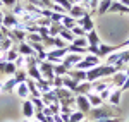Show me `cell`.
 Masks as SVG:
<instances>
[{"instance_id":"1","label":"cell","mask_w":129,"mask_h":122,"mask_svg":"<svg viewBox=\"0 0 129 122\" xmlns=\"http://www.w3.org/2000/svg\"><path fill=\"white\" fill-rule=\"evenodd\" d=\"M88 117L91 120H102V119H114L117 117V113L114 112V108H110V105H102V107H96V108H91L88 113Z\"/></svg>"},{"instance_id":"2","label":"cell","mask_w":129,"mask_h":122,"mask_svg":"<svg viewBox=\"0 0 129 122\" xmlns=\"http://www.w3.org/2000/svg\"><path fill=\"white\" fill-rule=\"evenodd\" d=\"M38 67H40L41 77L52 83V79L55 77V74H53V64H52V62H48V60H43V62H40V64H38Z\"/></svg>"},{"instance_id":"3","label":"cell","mask_w":129,"mask_h":122,"mask_svg":"<svg viewBox=\"0 0 129 122\" xmlns=\"http://www.w3.org/2000/svg\"><path fill=\"white\" fill-rule=\"evenodd\" d=\"M76 108L81 110L83 113H86V115L89 113V110H91V103H89V100H88L86 95H76Z\"/></svg>"},{"instance_id":"4","label":"cell","mask_w":129,"mask_h":122,"mask_svg":"<svg viewBox=\"0 0 129 122\" xmlns=\"http://www.w3.org/2000/svg\"><path fill=\"white\" fill-rule=\"evenodd\" d=\"M22 21L19 17H16L12 12H5L4 14V21H2V26H5V28H9V29H14V28H17Z\"/></svg>"},{"instance_id":"5","label":"cell","mask_w":129,"mask_h":122,"mask_svg":"<svg viewBox=\"0 0 129 122\" xmlns=\"http://www.w3.org/2000/svg\"><path fill=\"white\" fill-rule=\"evenodd\" d=\"M83 60V55H78V53H67L64 59H62V64L67 67V69H74L78 62Z\"/></svg>"},{"instance_id":"6","label":"cell","mask_w":129,"mask_h":122,"mask_svg":"<svg viewBox=\"0 0 129 122\" xmlns=\"http://www.w3.org/2000/svg\"><path fill=\"white\" fill-rule=\"evenodd\" d=\"M78 26H81L86 33L91 31V29H95V22H93V19H91V14H89V12H86L81 19H78Z\"/></svg>"},{"instance_id":"7","label":"cell","mask_w":129,"mask_h":122,"mask_svg":"<svg viewBox=\"0 0 129 122\" xmlns=\"http://www.w3.org/2000/svg\"><path fill=\"white\" fill-rule=\"evenodd\" d=\"M126 72L124 71H117L114 76H110V83H112V86L114 88H122V84H124V81H126Z\"/></svg>"},{"instance_id":"8","label":"cell","mask_w":129,"mask_h":122,"mask_svg":"<svg viewBox=\"0 0 129 122\" xmlns=\"http://www.w3.org/2000/svg\"><path fill=\"white\" fill-rule=\"evenodd\" d=\"M17 52H19V55L22 57H29V55H36V52L33 50V47H31L28 41H21L19 45H17Z\"/></svg>"},{"instance_id":"9","label":"cell","mask_w":129,"mask_h":122,"mask_svg":"<svg viewBox=\"0 0 129 122\" xmlns=\"http://www.w3.org/2000/svg\"><path fill=\"white\" fill-rule=\"evenodd\" d=\"M98 4H100V0H79L78 2V5H81L83 9L86 10V12H93V10H96L98 9Z\"/></svg>"},{"instance_id":"10","label":"cell","mask_w":129,"mask_h":122,"mask_svg":"<svg viewBox=\"0 0 129 122\" xmlns=\"http://www.w3.org/2000/svg\"><path fill=\"white\" fill-rule=\"evenodd\" d=\"M120 98H122V90L120 88H114L110 91V96H109V103L112 107H119L120 103Z\"/></svg>"},{"instance_id":"11","label":"cell","mask_w":129,"mask_h":122,"mask_svg":"<svg viewBox=\"0 0 129 122\" xmlns=\"http://www.w3.org/2000/svg\"><path fill=\"white\" fill-rule=\"evenodd\" d=\"M98 48H100V57H107V55H110V53L120 50L119 45H105V43H100Z\"/></svg>"},{"instance_id":"12","label":"cell","mask_w":129,"mask_h":122,"mask_svg":"<svg viewBox=\"0 0 129 122\" xmlns=\"http://www.w3.org/2000/svg\"><path fill=\"white\" fill-rule=\"evenodd\" d=\"M22 113H24V117H26V119H31V117L36 113V108H35V105L31 103L29 98L22 102Z\"/></svg>"},{"instance_id":"13","label":"cell","mask_w":129,"mask_h":122,"mask_svg":"<svg viewBox=\"0 0 129 122\" xmlns=\"http://www.w3.org/2000/svg\"><path fill=\"white\" fill-rule=\"evenodd\" d=\"M67 76H69L71 79L78 81V83L86 81V71H81V69H69V72H67Z\"/></svg>"},{"instance_id":"14","label":"cell","mask_w":129,"mask_h":122,"mask_svg":"<svg viewBox=\"0 0 129 122\" xmlns=\"http://www.w3.org/2000/svg\"><path fill=\"white\" fill-rule=\"evenodd\" d=\"M26 72H28V77L33 79V81H41V79H43L38 65H28V67H26Z\"/></svg>"},{"instance_id":"15","label":"cell","mask_w":129,"mask_h":122,"mask_svg":"<svg viewBox=\"0 0 129 122\" xmlns=\"http://www.w3.org/2000/svg\"><path fill=\"white\" fill-rule=\"evenodd\" d=\"M17 84H19V83L16 81V77L12 76L10 79H7L5 83H2V84H0V91H4V93H10V91H14V90H16V86H17Z\"/></svg>"},{"instance_id":"16","label":"cell","mask_w":129,"mask_h":122,"mask_svg":"<svg viewBox=\"0 0 129 122\" xmlns=\"http://www.w3.org/2000/svg\"><path fill=\"white\" fill-rule=\"evenodd\" d=\"M107 88H112V83H107V81H95L91 83V93H102L103 90H107Z\"/></svg>"},{"instance_id":"17","label":"cell","mask_w":129,"mask_h":122,"mask_svg":"<svg viewBox=\"0 0 129 122\" xmlns=\"http://www.w3.org/2000/svg\"><path fill=\"white\" fill-rule=\"evenodd\" d=\"M41 100L45 102V105L59 103V98H57V95H55V90H53V88H52L50 91H47V93H41Z\"/></svg>"},{"instance_id":"18","label":"cell","mask_w":129,"mask_h":122,"mask_svg":"<svg viewBox=\"0 0 129 122\" xmlns=\"http://www.w3.org/2000/svg\"><path fill=\"white\" fill-rule=\"evenodd\" d=\"M86 40H88V47H98L100 43V36H98V33L95 29H91V31H88L86 33Z\"/></svg>"},{"instance_id":"19","label":"cell","mask_w":129,"mask_h":122,"mask_svg":"<svg viewBox=\"0 0 129 122\" xmlns=\"http://www.w3.org/2000/svg\"><path fill=\"white\" fill-rule=\"evenodd\" d=\"M16 93H17V96H21L22 100H28L31 95H29V90H28V84L26 83H19L17 86H16Z\"/></svg>"},{"instance_id":"20","label":"cell","mask_w":129,"mask_h":122,"mask_svg":"<svg viewBox=\"0 0 129 122\" xmlns=\"http://www.w3.org/2000/svg\"><path fill=\"white\" fill-rule=\"evenodd\" d=\"M109 12H119V14H129V7L126 5H122L119 0H114L112 2V5H110Z\"/></svg>"},{"instance_id":"21","label":"cell","mask_w":129,"mask_h":122,"mask_svg":"<svg viewBox=\"0 0 129 122\" xmlns=\"http://www.w3.org/2000/svg\"><path fill=\"white\" fill-rule=\"evenodd\" d=\"M84 14H86V10L83 9L81 5H78V4H74V5L71 7V10H69V16H71V17H74L76 21L81 19V17H83Z\"/></svg>"},{"instance_id":"22","label":"cell","mask_w":129,"mask_h":122,"mask_svg":"<svg viewBox=\"0 0 129 122\" xmlns=\"http://www.w3.org/2000/svg\"><path fill=\"white\" fill-rule=\"evenodd\" d=\"M53 90H55V95H57L59 102L60 100H67V98H72V96H74V93L69 91V90L64 88V86H62V88H53Z\"/></svg>"},{"instance_id":"23","label":"cell","mask_w":129,"mask_h":122,"mask_svg":"<svg viewBox=\"0 0 129 122\" xmlns=\"http://www.w3.org/2000/svg\"><path fill=\"white\" fill-rule=\"evenodd\" d=\"M10 12H12V14H14L16 17H22V16L26 14V4L17 0V4H16V5H14V7L10 9Z\"/></svg>"},{"instance_id":"24","label":"cell","mask_w":129,"mask_h":122,"mask_svg":"<svg viewBox=\"0 0 129 122\" xmlns=\"http://www.w3.org/2000/svg\"><path fill=\"white\" fill-rule=\"evenodd\" d=\"M88 93H91V83L89 81H83V83L78 84L74 95H88Z\"/></svg>"},{"instance_id":"25","label":"cell","mask_w":129,"mask_h":122,"mask_svg":"<svg viewBox=\"0 0 129 122\" xmlns=\"http://www.w3.org/2000/svg\"><path fill=\"white\" fill-rule=\"evenodd\" d=\"M19 57V52H17V47H12L9 52H5L4 53V60H7V62H16V59Z\"/></svg>"},{"instance_id":"26","label":"cell","mask_w":129,"mask_h":122,"mask_svg":"<svg viewBox=\"0 0 129 122\" xmlns=\"http://www.w3.org/2000/svg\"><path fill=\"white\" fill-rule=\"evenodd\" d=\"M86 96H88L89 103H91V108H96V107H102V105H103V100L100 98L96 93H88Z\"/></svg>"},{"instance_id":"27","label":"cell","mask_w":129,"mask_h":122,"mask_svg":"<svg viewBox=\"0 0 129 122\" xmlns=\"http://www.w3.org/2000/svg\"><path fill=\"white\" fill-rule=\"evenodd\" d=\"M62 29H64L62 22H52V24L48 26V34L55 38V36H59V34H60V31H62Z\"/></svg>"},{"instance_id":"28","label":"cell","mask_w":129,"mask_h":122,"mask_svg":"<svg viewBox=\"0 0 129 122\" xmlns=\"http://www.w3.org/2000/svg\"><path fill=\"white\" fill-rule=\"evenodd\" d=\"M36 88H38V91H40V93H47V91H50L53 86H52V83H50V81L41 79V81H36Z\"/></svg>"},{"instance_id":"29","label":"cell","mask_w":129,"mask_h":122,"mask_svg":"<svg viewBox=\"0 0 129 122\" xmlns=\"http://www.w3.org/2000/svg\"><path fill=\"white\" fill-rule=\"evenodd\" d=\"M76 24H78V21L74 19V17H71L69 14H66V16H64V19H62V26H64L66 29H72Z\"/></svg>"},{"instance_id":"30","label":"cell","mask_w":129,"mask_h":122,"mask_svg":"<svg viewBox=\"0 0 129 122\" xmlns=\"http://www.w3.org/2000/svg\"><path fill=\"white\" fill-rule=\"evenodd\" d=\"M78 84H79V83L78 81H74V79H71L69 76H64V88H67V90H69V91H76V88H78Z\"/></svg>"},{"instance_id":"31","label":"cell","mask_w":129,"mask_h":122,"mask_svg":"<svg viewBox=\"0 0 129 122\" xmlns=\"http://www.w3.org/2000/svg\"><path fill=\"white\" fill-rule=\"evenodd\" d=\"M112 2H114V0H100V4H98V14L100 16H103V14L109 12Z\"/></svg>"},{"instance_id":"32","label":"cell","mask_w":129,"mask_h":122,"mask_svg":"<svg viewBox=\"0 0 129 122\" xmlns=\"http://www.w3.org/2000/svg\"><path fill=\"white\" fill-rule=\"evenodd\" d=\"M29 100H31V103L35 105V108H36V112H41L47 105H45V102L41 100V96H29Z\"/></svg>"},{"instance_id":"33","label":"cell","mask_w":129,"mask_h":122,"mask_svg":"<svg viewBox=\"0 0 129 122\" xmlns=\"http://www.w3.org/2000/svg\"><path fill=\"white\" fill-rule=\"evenodd\" d=\"M26 84H28V90H29V95H31V96H41V93L38 91V88H36V81H33V79H29V77H28Z\"/></svg>"},{"instance_id":"34","label":"cell","mask_w":129,"mask_h":122,"mask_svg":"<svg viewBox=\"0 0 129 122\" xmlns=\"http://www.w3.org/2000/svg\"><path fill=\"white\" fill-rule=\"evenodd\" d=\"M86 119V113H83L81 110H74L69 115V122H83Z\"/></svg>"},{"instance_id":"35","label":"cell","mask_w":129,"mask_h":122,"mask_svg":"<svg viewBox=\"0 0 129 122\" xmlns=\"http://www.w3.org/2000/svg\"><path fill=\"white\" fill-rule=\"evenodd\" d=\"M88 48V47H86ZM84 47H76V45H72V43H69L67 45V52L69 53H78V55H83V53H88V50H86Z\"/></svg>"},{"instance_id":"36","label":"cell","mask_w":129,"mask_h":122,"mask_svg":"<svg viewBox=\"0 0 129 122\" xmlns=\"http://www.w3.org/2000/svg\"><path fill=\"white\" fill-rule=\"evenodd\" d=\"M69 69L64 65V64H53V74L55 76H67Z\"/></svg>"},{"instance_id":"37","label":"cell","mask_w":129,"mask_h":122,"mask_svg":"<svg viewBox=\"0 0 129 122\" xmlns=\"http://www.w3.org/2000/svg\"><path fill=\"white\" fill-rule=\"evenodd\" d=\"M14 77L17 83H26L28 81V72H26V69H17L14 72Z\"/></svg>"},{"instance_id":"38","label":"cell","mask_w":129,"mask_h":122,"mask_svg":"<svg viewBox=\"0 0 129 122\" xmlns=\"http://www.w3.org/2000/svg\"><path fill=\"white\" fill-rule=\"evenodd\" d=\"M59 36H60V38H62L64 41H66V43H67V41H69V43H72V40L76 38V36L72 34V31H71V29H66V28L60 31V34H59Z\"/></svg>"},{"instance_id":"39","label":"cell","mask_w":129,"mask_h":122,"mask_svg":"<svg viewBox=\"0 0 129 122\" xmlns=\"http://www.w3.org/2000/svg\"><path fill=\"white\" fill-rule=\"evenodd\" d=\"M105 59H107V65H115V64L119 62V59H120V50L119 52H114V53H110V55H107Z\"/></svg>"},{"instance_id":"40","label":"cell","mask_w":129,"mask_h":122,"mask_svg":"<svg viewBox=\"0 0 129 122\" xmlns=\"http://www.w3.org/2000/svg\"><path fill=\"white\" fill-rule=\"evenodd\" d=\"M26 41L28 43H41V36L38 33H28L26 34Z\"/></svg>"},{"instance_id":"41","label":"cell","mask_w":129,"mask_h":122,"mask_svg":"<svg viewBox=\"0 0 129 122\" xmlns=\"http://www.w3.org/2000/svg\"><path fill=\"white\" fill-rule=\"evenodd\" d=\"M53 2H55L57 5H60L62 9H66L67 12H69V10H71V7L74 5V2H72V0H53Z\"/></svg>"},{"instance_id":"42","label":"cell","mask_w":129,"mask_h":122,"mask_svg":"<svg viewBox=\"0 0 129 122\" xmlns=\"http://www.w3.org/2000/svg\"><path fill=\"white\" fill-rule=\"evenodd\" d=\"M41 43H43L45 47H55V38H53V36H50V34L41 36Z\"/></svg>"},{"instance_id":"43","label":"cell","mask_w":129,"mask_h":122,"mask_svg":"<svg viewBox=\"0 0 129 122\" xmlns=\"http://www.w3.org/2000/svg\"><path fill=\"white\" fill-rule=\"evenodd\" d=\"M72 45H76V47H88V40H86V36H79V38H74L72 40Z\"/></svg>"},{"instance_id":"44","label":"cell","mask_w":129,"mask_h":122,"mask_svg":"<svg viewBox=\"0 0 129 122\" xmlns=\"http://www.w3.org/2000/svg\"><path fill=\"white\" fill-rule=\"evenodd\" d=\"M83 59H84V60H88L89 64H93V65H100V57H96V55H91V53H88V55H84Z\"/></svg>"},{"instance_id":"45","label":"cell","mask_w":129,"mask_h":122,"mask_svg":"<svg viewBox=\"0 0 129 122\" xmlns=\"http://www.w3.org/2000/svg\"><path fill=\"white\" fill-rule=\"evenodd\" d=\"M71 31H72V34H74L76 38H79V36H86V31L83 29L81 26H78V24H76V26H74V28H72Z\"/></svg>"},{"instance_id":"46","label":"cell","mask_w":129,"mask_h":122,"mask_svg":"<svg viewBox=\"0 0 129 122\" xmlns=\"http://www.w3.org/2000/svg\"><path fill=\"white\" fill-rule=\"evenodd\" d=\"M52 86L53 88H62L64 86V76H55L52 79Z\"/></svg>"},{"instance_id":"47","label":"cell","mask_w":129,"mask_h":122,"mask_svg":"<svg viewBox=\"0 0 129 122\" xmlns=\"http://www.w3.org/2000/svg\"><path fill=\"white\" fill-rule=\"evenodd\" d=\"M64 16H66V14H60V12H53V10H52V16H50V21H52V22H62V19H64Z\"/></svg>"},{"instance_id":"48","label":"cell","mask_w":129,"mask_h":122,"mask_svg":"<svg viewBox=\"0 0 129 122\" xmlns=\"http://www.w3.org/2000/svg\"><path fill=\"white\" fill-rule=\"evenodd\" d=\"M112 90H114V86H112V88H107V90H103L102 93H98V96L103 100V102H109V96H110V91H112Z\"/></svg>"},{"instance_id":"49","label":"cell","mask_w":129,"mask_h":122,"mask_svg":"<svg viewBox=\"0 0 129 122\" xmlns=\"http://www.w3.org/2000/svg\"><path fill=\"white\" fill-rule=\"evenodd\" d=\"M66 47H67V43L62 40L60 36H55V47L53 48H66Z\"/></svg>"},{"instance_id":"50","label":"cell","mask_w":129,"mask_h":122,"mask_svg":"<svg viewBox=\"0 0 129 122\" xmlns=\"http://www.w3.org/2000/svg\"><path fill=\"white\" fill-rule=\"evenodd\" d=\"M100 47V45H98ZM98 47H88L86 50H88V53H91V55H96V57H100V48Z\"/></svg>"},{"instance_id":"51","label":"cell","mask_w":129,"mask_h":122,"mask_svg":"<svg viewBox=\"0 0 129 122\" xmlns=\"http://www.w3.org/2000/svg\"><path fill=\"white\" fill-rule=\"evenodd\" d=\"M41 4H43V7H45V9H53V0H40Z\"/></svg>"},{"instance_id":"52","label":"cell","mask_w":129,"mask_h":122,"mask_svg":"<svg viewBox=\"0 0 129 122\" xmlns=\"http://www.w3.org/2000/svg\"><path fill=\"white\" fill-rule=\"evenodd\" d=\"M16 4H17V0H2V5H7L9 9H12Z\"/></svg>"},{"instance_id":"53","label":"cell","mask_w":129,"mask_h":122,"mask_svg":"<svg viewBox=\"0 0 129 122\" xmlns=\"http://www.w3.org/2000/svg\"><path fill=\"white\" fill-rule=\"evenodd\" d=\"M74 112V110H72V108H71V107H60V113H72Z\"/></svg>"},{"instance_id":"54","label":"cell","mask_w":129,"mask_h":122,"mask_svg":"<svg viewBox=\"0 0 129 122\" xmlns=\"http://www.w3.org/2000/svg\"><path fill=\"white\" fill-rule=\"evenodd\" d=\"M91 122H120L119 117H114V119H102V120H91Z\"/></svg>"},{"instance_id":"55","label":"cell","mask_w":129,"mask_h":122,"mask_svg":"<svg viewBox=\"0 0 129 122\" xmlns=\"http://www.w3.org/2000/svg\"><path fill=\"white\" fill-rule=\"evenodd\" d=\"M120 90H122V91H127L129 90V77H126V81H124V84H122Z\"/></svg>"},{"instance_id":"56","label":"cell","mask_w":129,"mask_h":122,"mask_svg":"<svg viewBox=\"0 0 129 122\" xmlns=\"http://www.w3.org/2000/svg\"><path fill=\"white\" fill-rule=\"evenodd\" d=\"M2 21H4V12L0 10V24H2Z\"/></svg>"},{"instance_id":"57","label":"cell","mask_w":129,"mask_h":122,"mask_svg":"<svg viewBox=\"0 0 129 122\" xmlns=\"http://www.w3.org/2000/svg\"><path fill=\"white\" fill-rule=\"evenodd\" d=\"M124 72H126V76H127V77H129V65H127V67H126V71H124Z\"/></svg>"},{"instance_id":"58","label":"cell","mask_w":129,"mask_h":122,"mask_svg":"<svg viewBox=\"0 0 129 122\" xmlns=\"http://www.w3.org/2000/svg\"><path fill=\"white\" fill-rule=\"evenodd\" d=\"M2 38H7V36H4V34H2V31H0V41H2Z\"/></svg>"},{"instance_id":"59","label":"cell","mask_w":129,"mask_h":122,"mask_svg":"<svg viewBox=\"0 0 129 122\" xmlns=\"http://www.w3.org/2000/svg\"><path fill=\"white\" fill-rule=\"evenodd\" d=\"M22 122H33V120H31V119H26V120H22Z\"/></svg>"},{"instance_id":"60","label":"cell","mask_w":129,"mask_h":122,"mask_svg":"<svg viewBox=\"0 0 129 122\" xmlns=\"http://www.w3.org/2000/svg\"><path fill=\"white\" fill-rule=\"evenodd\" d=\"M72 2H74V4H78V2H79V0H72Z\"/></svg>"},{"instance_id":"61","label":"cell","mask_w":129,"mask_h":122,"mask_svg":"<svg viewBox=\"0 0 129 122\" xmlns=\"http://www.w3.org/2000/svg\"><path fill=\"white\" fill-rule=\"evenodd\" d=\"M33 122H40V120H36V119H35V120H33Z\"/></svg>"},{"instance_id":"62","label":"cell","mask_w":129,"mask_h":122,"mask_svg":"<svg viewBox=\"0 0 129 122\" xmlns=\"http://www.w3.org/2000/svg\"><path fill=\"white\" fill-rule=\"evenodd\" d=\"M83 122H88V120H86V119H84V120H83Z\"/></svg>"},{"instance_id":"63","label":"cell","mask_w":129,"mask_h":122,"mask_svg":"<svg viewBox=\"0 0 129 122\" xmlns=\"http://www.w3.org/2000/svg\"><path fill=\"white\" fill-rule=\"evenodd\" d=\"M0 5H2V0H0Z\"/></svg>"}]
</instances>
